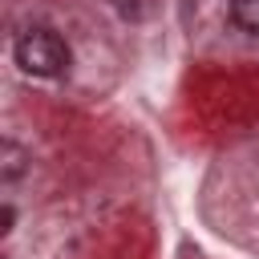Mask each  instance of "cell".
Here are the masks:
<instances>
[{
	"label": "cell",
	"mask_w": 259,
	"mask_h": 259,
	"mask_svg": "<svg viewBox=\"0 0 259 259\" xmlns=\"http://www.w3.org/2000/svg\"><path fill=\"white\" fill-rule=\"evenodd\" d=\"M12 53H16V65L32 77H61L69 69V45L49 28H28Z\"/></svg>",
	"instance_id": "6da1fadb"
},
{
	"label": "cell",
	"mask_w": 259,
	"mask_h": 259,
	"mask_svg": "<svg viewBox=\"0 0 259 259\" xmlns=\"http://www.w3.org/2000/svg\"><path fill=\"white\" fill-rule=\"evenodd\" d=\"M24 170H28V154H24L12 138H4V142H0V178H4V182H16Z\"/></svg>",
	"instance_id": "7a4b0ae2"
},
{
	"label": "cell",
	"mask_w": 259,
	"mask_h": 259,
	"mask_svg": "<svg viewBox=\"0 0 259 259\" xmlns=\"http://www.w3.org/2000/svg\"><path fill=\"white\" fill-rule=\"evenodd\" d=\"M227 8H231V20H235L243 32L259 36V0H231Z\"/></svg>",
	"instance_id": "3957f363"
},
{
	"label": "cell",
	"mask_w": 259,
	"mask_h": 259,
	"mask_svg": "<svg viewBox=\"0 0 259 259\" xmlns=\"http://www.w3.org/2000/svg\"><path fill=\"white\" fill-rule=\"evenodd\" d=\"M12 223H16V210L4 202V210H0V235H8V231H12Z\"/></svg>",
	"instance_id": "277c9868"
}]
</instances>
